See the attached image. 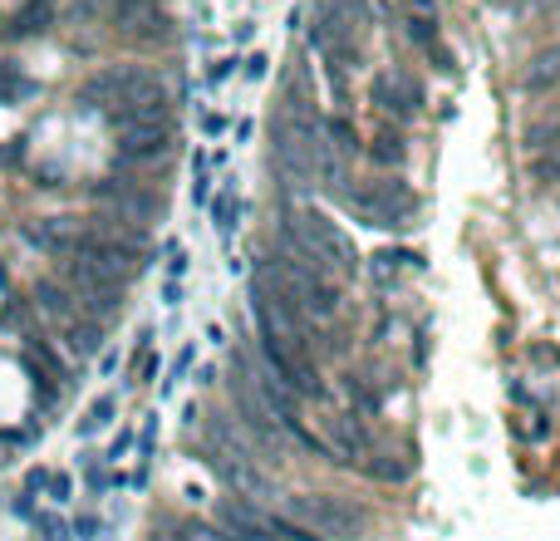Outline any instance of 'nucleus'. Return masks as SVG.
Returning <instances> with one entry per match:
<instances>
[{"label": "nucleus", "mask_w": 560, "mask_h": 541, "mask_svg": "<svg viewBox=\"0 0 560 541\" xmlns=\"http://www.w3.org/2000/svg\"><path fill=\"white\" fill-rule=\"evenodd\" d=\"M25 237L35 241L40 251H50V256H74L79 227L74 222H35V227H25Z\"/></svg>", "instance_id": "nucleus-9"}, {"label": "nucleus", "mask_w": 560, "mask_h": 541, "mask_svg": "<svg viewBox=\"0 0 560 541\" xmlns=\"http://www.w3.org/2000/svg\"><path fill=\"white\" fill-rule=\"evenodd\" d=\"M182 271H187V251L168 246V281H182Z\"/></svg>", "instance_id": "nucleus-27"}, {"label": "nucleus", "mask_w": 560, "mask_h": 541, "mask_svg": "<svg viewBox=\"0 0 560 541\" xmlns=\"http://www.w3.org/2000/svg\"><path fill=\"white\" fill-rule=\"evenodd\" d=\"M187 369H192V345H187V350H182V355L172 360V379H168V389H172V384H182V374H187Z\"/></svg>", "instance_id": "nucleus-28"}, {"label": "nucleus", "mask_w": 560, "mask_h": 541, "mask_svg": "<svg viewBox=\"0 0 560 541\" xmlns=\"http://www.w3.org/2000/svg\"><path fill=\"white\" fill-rule=\"evenodd\" d=\"M45 482H50V473H45V468H35V473L25 478V492H45Z\"/></svg>", "instance_id": "nucleus-30"}, {"label": "nucleus", "mask_w": 560, "mask_h": 541, "mask_svg": "<svg viewBox=\"0 0 560 541\" xmlns=\"http://www.w3.org/2000/svg\"><path fill=\"white\" fill-rule=\"evenodd\" d=\"M408 40H418L423 50H433V45H438V25H433L428 15H418V20H408Z\"/></svg>", "instance_id": "nucleus-21"}, {"label": "nucleus", "mask_w": 560, "mask_h": 541, "mask_svg": "<svg viewBox=\"0 0 560 541\" xmlns=\"http://www.w3.org/2000/svg\"><path fill=\"white\" fill-rule=\"evenodd\" d=\"M226 389H231V404H236L241 428H246L261 448H271V453H276L280 448V423L271 419V409H266V399H261V389H256V379H251V369H246V355H236Z\"/></svg>", "instance_id": "nucleus-4"}, {"label": "nucleus", "mask_w": 560, "mask_h": 541, "mask_svg": "<svg viewBox=\"0 0 560 541\" xmlns=\"http://www.w3.org/2000/svg\"><path fill=\"white\" fill-rule=\"evenodd\" d=\"M64 345H69L74 355H94V350L104 345V325H99V320H79V315H74V320L64 325Z\"/></svg>", "instance_id": "nucleus-11"}, {"label": "nucleus", "mask_w": 560, "mask_h": 541, "mask_svg": "<svg viewBox=\"0 0 560 541\" xmlns=\"http://www.w3.org/2000/svg\"><path fill=\"white\" fill-rule=\"evenodd\" d=\"M113 409H118V404H113L109 394H104V399H94V404H89V414H84V423H79V433H99V428H109Z\"/></svg>", "instance_id": "nucleus-18"}, {"label": "nucleus", "mask_w": 560, "mask_h": 541, "mask_svg": "<svg viewBox=\"0 0 560 541\" xmlns=\"http://www.w3.org/2000/svg\"><path fill=\"white\" fill-rule=\"evenodd\" d=\"M403 266H418V256H413V251H379V256H374V271H379V276H393V271H403Z\"/></svg>", "instance_id": "nucleus-20"}, {"label": "nucleus", "mask_w": 560, "mask_h": 541, "mask_svg": "<svg viewBox=\"0 0 560 541\" xmlns=\"http://www.w3.org/2000/svg\"><path fill=\"white\" fill-rule=\"evenodd\" d=\"M30 94H35V84H30V79H20V74L0 69V99H5V104H15V99H30Z\"/></svg>", "instance_id": "nucleus-19"}, {"label": "nucleus", "mask_w": 560, "mask_h": 541, "mask_svg": "<svg viewBox=\"0 0 560 541\" xmlns=\"http://www.w3.org/2000/svg\"><path fill=\"white\" fill-rule=\"evenodd\" d=\"M45 487H50V497H55V502H69V497H74V482L64 478V473H50Z\"/></svg>", "instance_id": "nucleus-26"}, {"label": "nucleus", "mask_w": 560, "mask_h": 541, "mask_svg": "<svg viewBox=\"0 0 560 541\" xmlns=\"http://www.w3.org/2000/svg\"><path fill=\"white\" fill-rule=\"evenodd\" d=\"M40 537L45 541H74V532H69V522H59V517H40Z\"/></svg>", "instance_id": "nucleus-24"}, {"label": "nucleus", "mask_w": 560, "mask_h": 541, "mask_svg": "<svg viewBox=\"0 0 560 541\" xmlns=\"http://www.w3.org/2000/svg\"><path fill=\"white\" fill-rule=\"evenodd\" d=\"M202 463H207L222 482H231L236 492H246L251 502H256V497H276L271 478H266L256 463H236V458H226V453H217V448H207V453H202Z\"/></svg>", "instance_id": "nucleus-6"}, {"label": "nucleus", "mask_w": 560, "mask_h": 541, "mask_svg": "<svg viewBox=\"0 0 560 541\" xmlns=\"http://www.w3.org/2000/svg\"><path fill=\"white\" fill-rule=\"evenodd\" d=\"M280 246L295 251V256H305V261H315L325 276H344V281H349V276L359 271L354 241L344 237L325 212H310V207L285 212V222H280Z\"/></svg>", "instance_id": "nucleus-1"}, {"label": "nucleus", "mask_w": 560, "mask_h": 541, "mask_svg": "<svg viewBox=\"0 0 560 541\" xmlns=\"http://www.w3.org/2000/svg\"><path fill=\"white\" fill-rule=\"evenodd\" d=\"M364 473H369V478H384V482H403V478H408V468H403V463H389V458H374Z\"/></svg>", "instance_id": "nucleus-22"}, {"label": "nucleus", "mask_w": 560, "mask_h": 541, "mask_svg": "<svg viewBox=\"0 0 560 541\" xmlns=\"http://www.w3.org/2000/svg\"><path fill=\"white\" fill-rule=\"evenodd\" d=\"M69 532H74L79 541H99V537H104V522H99V517H79Z\"/></svg>", "instance_id": "nucleus-25"}, {"label": "nucleus", "mask_w": 560, "mask_h": 541, "mask_svg": "<svg viewBox=\"0 0 560 541\" xmlns=\"http://www.w3.org/2000/svg\"><path fill=\"white\" fill-rule=\"evenodd\" d=\"M320 138H330L335 143L339 158H349L354 148H359V138H354V128H349V119H325L320 123Z\"/></svg>", "instance_id": "nucleus-17"}, {"label": "nucleus", "mask_w": 560, "mask_h": 541, "mask_svg": "<svg viewBox=\"0 0 560 541\" xmlns=\"http://www.w3.org/2000/svg\"><path fill=\"white\" fill-rule=\"evenodd\" d=\"M266 74V55H256V60H246V79H261Z\"/></svg>", "instance_id": "nucleus-33"}, {"label": "nucleus", "mask_w": 560, "mask_h": 541, "mask_svg": "<svg viewBox=\"0 0 560 541\" xmlns=\"http://www.w3.org/2000/svg\"><path fill=\"white\" fill-rule=\"evenodd\" d=\"M182 301V281H163V305H177Z\"/></svg>", "instance_id": "nucleus-32"}, {"label": "nucleus", "mask_w": 560, "mask_h": 541, "mask_svg": "<svg viewBox=\"0 0 560 541\" xmlns=\"http://www.w3.org/2000/svg\"><path fill=\"white\" fill-rule=\"evenodd\" d=\"M344 394L354 399V419H374V414H379V394H374L364 379L349 374V379H344Z\"/></svg>", "instance_id": "nucleus-14"}, {"label": "nucleus", "mask_w": 560, "mask_h": 541, "mask_svg": "<svg viewBox=\"0 0 560 541\" xmlns=\"http://www.w3.org/2000/svg\"><path fill=\"white\" fill-rule=\"evenodd\" d=\"M330 423V458H364V448H369V438H364V428L354 414H335Z\"/></svg>", "instance_id": "nucleus-8"}, {"label": "nucleus", "mask_w": 560, "mask_h": 541, "mask_svg": "<svg viewBox=\"0 0 560 541\" xmlns=\"http://www.w3.org/2000/svg\"><path fill=\"white\" fill-rule=\"evenodd\" d=\"M556 79H560V50H546L541 60H536V64H531V69H526V89H531V94H541V89H551Z\"/></svg>", "instance_id": "nucleus-13"}, {"label": "nucleus", "mask_w": 560, "mask_h": 541, "mask_svg": "<svg viewBox=\"0 0 560 541\" xmlns=\"http://www.w3.org/2000/svg\"><path fill=\"white\" fill-rule=\"evenodd\" d=\"M212 222H217V232H222V237H231V232H236V222H241V192H236L231 182L212 197Z\"/></svg>", "instance_id": "nucleus-12"}, {"label": "nucleus", "mask_w": 560, "mask_h": 541, "mask_svg": "<svg viewBox=\"0 0 560 541\" xmlns=\"http://www.w3.org/2000/svg\"><path fill=\"white\" fill-rule=\"evenodd\" d=\"M202 128H207L212 138H222V133H226V119H222V114H202Z\"/></svg>", "instance_id": "nucleus-29"}, {"label": "nucleus", "mask_w": 560, "mask_h": 541, "mask_svg": "<svg viewBox=\"0 0 560 541\" xmlns=\"http://www.w3.org/2000/svg\"><path fill=\"white\" fill-rule=\"evenodd\" d=\"M369 94H374L379 109H389L393 119H413V114H418V99H423L418 84H408V79H398V74H379Z\"/></svg>", "instance_id": "nucleus-7"}, {"label": "nucleus", "mask_w": 560, "mask_h": 541, "mask_svg": "<svg viewBox=\"0 0 560 541\" xmlns=\"http://www.w3.org/2000/svg\"><path fill=\"white\" fill-rule=\"evenodd\" d=\"M172 143V119H148V123H128L118 128V153L133 158V163H153L163 158Z\"/></svg>", "instance_id": "nucleus-5"}, {"label": "nucleus", "mask_w": 560, "mask_h": 541, "mask_svg": "<svg viewBox=\"0 0 560 541\" xmlns=\"http://www.w3.org/2000/svg\"><path fill=\"white\" fill-rule=\"evenodd\" d=\"M290 512L315 537H335V541L359 537L369 527V512L364 507H354L349 497H330V492H300V497H290Z\"/></svg>", "instance_id": "nucleus-2"}, {"label": "nucleus", "mask_w": 560, "mask_h": 541, "mask_svg": "<svg viewBox=\"0 0 560 541\" xmlns=\"http://www.w3.org/2000/svg\"><path fill=\"white\" fill-rule=\"evenodd\" d=\"M339 202H344L364 227H379V232H403V227H413V217H418V202H413L403 187H393V182L349 187Z\"/></svg>", "instance_id": "nucleus-3"}, {"label": "nucleus", "mask_w": 560, "mask_h": 541, "mask_svg": "<svg viewBox=\"0 0 560 541\" xmlns=\"http://www.w3.org/2000/svg\"><path fill=\"white\" fill-rule=\"evenodd\" d=\"M207 79H212V84H222V79H231V60H217L212 69H207Z\"/></svg>", "instance_id": "nucleus-31"}, {"label": "nucleus", "mask_w": 560, "mask_h": 541, "mask_svg": "<svg viewBox=\"0 0 560 541\" xmlns=\"http://www.w3.org/2000/svg\"><path fill=\"white\" fill-rule=\"evenodd\" d=\"M35 301H40V310H45V315H55L59 325H69V320L79 315L74 296H69L64 286H55V281H40V286H35Z\"/></svg>", "instance_id": "nucleus-10"}, {"label": "nucleus", "mask_w": 560, "mask_h": 541, "mask_svg": "<svg viewBox=\"0 0 560 541\" xmlns=\"http://www.w3.org/2000/svg\"><path fill=\"white\" fill-rule=\"evenodd\" d=\"M45 25H50V0H35L30 10H20V15H15L10 35H40Z\"/></svg>", "instance_id": "nucleus-16"}, {"label": "nucleus", "mask_w": 560, "mask_h": 541, "mask_svg": "<svg viewBox=\"0 0 560 541\" xmlns=\"http://www.w3.org/2000/svg\"><path fill=\"white\" fill-rule=\"evenodd\" d=\"M369 158H374V163H384V168H398V163L408 158V148H403V138H398V133H379V138L369 143Z\"/></svg>", "instance_id": "nucleus-15"}, {"label": "nucleus", "mask_w": 560, "mask_h": 541, "mask_svg": "<svg viewBox=\"0 0 560 541\" xmlns=\"http://www.w3.org/2000/svg\"><path fill=\"white\" fill-rule=\"evenodd\" d=\"M192 168H197V182H192V197H197V202H207V192H212V173H207V153H197V158H192Z\"/></svg>", "instance_id": "nucleus-23"}]
</instances>
